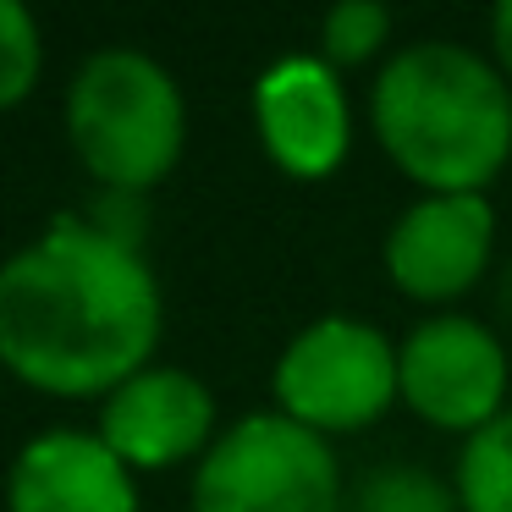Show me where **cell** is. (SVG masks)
I'll use <instances>...</instances> for the list:
<instances>
[{"label":"cell","mask_w":512,"mask_h":512,"mask_svg":"<svg viewBox=\"0 0 512 512\" xmlns=\"http://www.w3.org/2000/svg\"><path fill=\"white\" fill-rule=\"evenodd\" d=\"M39 72H45V34H39L34 12L17 0H0V111L23 105Z\"/></svg>","instance_id":"14"},{"label":"cell","mask_w":512,"mask_h":512,"mask_svg":"<svg viewBox=\"0 0 512 512\" xmlns=\"http://www.w3.org/2000/svg\"><path fill=\"white\" fill-rule=\"evenodd\" d=\"M193 512H342V468L325 435L248 413L199 457Z\"/></svg>","instance_id":"4"},{"label":"cell","mask_w":512,"mask_h":512,"mask_svg":"<svg viewBox=\"0 0 512 512\" xmlns=\"http://www.w3.org/2000/svg\"><path fill=\"white\" fill-rule=\"evenodd\" d=\"M100 441L133 474H160L215 446V397L199 375L149 364L100 402Z\"/></svg>","instance_id":"9"},{"label":"cell","mask_w":512,"mask_h":512,"mask_svg":"<svg viewBox=\"0 0 512 512\" xmlns=\"http://www.w3.org/2000/svg\"><path fill=\"white\" fill-rule=\"evenodd\" d=\"M160 287L144 254L61 215L0 265V369L45 397H111L149 369Z\"/></svg>","instance_id":"1"},{"label":"cell","mask_w":512,"mask_h":512,"mask_svg":"<svg viewBox=\"0 0 512 512\" xmlns=\"http://www.w3.org/2000/svg\"><path fill=\"white\" fill-rule=\"evenodd\" d=\"M386 39H391L386 6H375V0H342V6H331L325 23H320V56L331 61L336 72L364 67V61H375L380 50H386Z\"/></svg>","instance_id":"13"},{"label":"cell","mask_w":512,"mask_h":512,"mask_svg":"<svg viewBox=\"0 0 512 512\" xmlns=\"http://www.w3.org/2000/svg\"><path fill=\"white\" fill-rule=\"evenodd\" d=\"M457 501L463 512H512V408L463 441Z\"/></svg>","instance_id":"11"},{"label":"cell","mask_w":512,"mask_h":512,"mask_svg":"<svg viewBox=\"0 0 512 512\" xmlns=\"http://www.w3.org/2000/svg\"><path fill=\"white\" fill-rule=\"evenodd\" d=\"M496 254V210L485 193H424L391 221L386 276L413 303H457Z\"/></svg>","instance_id":"8"},{"label":"cell","mask_w":512,"mask_h":512,"mask_svg":"<svg viewBox=\"0 0 512 512\" xmlns=\"http://www.w3.org/2000/svg\"><path fill=\"white\" fill-rule=\"evenodd\" d=\"M276 413L314 435H347L375 424L391 402H402L397 347L364 320L325 314L303 325L276 358Z\"/></svg>","instance_id":"5"},{"label":"cell","mask_w":512,"mask_h":512,"mask_svg":"<svg viewBox=\"0 0 512 512\" xmlns=\"http://www.w3.org/2000/svg\"><path fill=\"white\" fill-rule=\"evenodd\" d=\"M67 138L105 193L144 199L166 182L188 144V100L144 50H100L67 89Z\"/></svg>","instance_id":"3"},{"label":"cell","mask_w":512,"mask_h":512,"mask_svg":"<svg viewBox=\"0 0 512 512\" xmlns=\"http://www.w3.org/2000/svg\"><path fill=\"white\" fill-rule=\"evenodd\" d=\"M369 127L413 188L485 193L512 155V89L468 45L419 39L380 67Z\"/></svg>","instance_id":"2"},{"label":"cell","mask_w":512,"mask_h":512,"mask_svg":"<svg viewBox=\"0 0 512 512\" xmlns=\"http://www.w3.org/2000/svg\"><path fill=\"white\" fill-rule=\"evenodd\" d=\"M347 512H463V501H457V490L446 485V479H435L430 468L386 463V468L358 479Z\"/></svg>","instance_id":"12"},{"label":"cell","mask_w":512,"mask_h":512,"mask_svg":"<svg viewBox=\"0 0 512 512\" xmlns=\"http://www.w3.org/2000/svg\"><path fill=\"white\" fill-rule=\"evenodd\" d=\"M6 512H144V501L100 430H45L12 457Z\"/></svg>","instance_id":"10"},{"label":"cell","mask_w":512,"mask_h":512,"mask_svg":"<svg viewBox=\"0 0 512 512\" xmlns=\"http://www.w3.org/2000/svg\"><path fill=\"white\" fill-rule=\"evenodd\" d=\"M254 133L281 177L325 182L353 144L342 72L325 56H281L265 67L254 83Z\"/></svg>","instance_id":"7"},{"label":"cell","mask_w":512,"mask_h":512,"mask_svg":"<svg viewBox=\"0 0 512 512\" xmlns=\"http://www.w3.org/2000/svg\"><path fill=\"white\" fill-rule=\"evenodd\" d=\"M402 402L424 424L474 435L507 413V353L496 331L468 314H430L397 347Z\"/></svg>","instance_id":"6"},{"label":"cell","mask_w":512,"mask_h":512,"mask_svg":"<svg viewBox=\"0 0 512 512\" xmlns=\"http://www.w3.org/2000/svg\"><path fill=\"white\" fill-rule=\"evenodd\" d=\"M490 50H496L501 78L512 83V0H501L496 12H490Z\"/></svg>","instance_id":"15"}]
</instances>
